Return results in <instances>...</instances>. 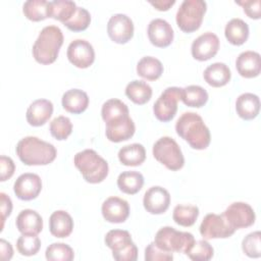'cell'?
<instances>
[{
	"label": "cell",
	"mask_w": 261,
	"mask_h": 261,
	"mask_svg": "<svg viewBox=\"0 0 261 261\" xmlns=\"http://www.w3.org/2000/svg\"><path fill=\"white\" fill-rule=\"evenodd\" d=\"M176 134L196 150L206 149L211 141L210 130L203 118L195 112H185L175 123Z\"/></svg>",
	"instance_id": "1"
},
{
	"label": "cell",
	"mask_w": 261,
	"mask_h": 261,
	"mask_svg": "<svg viewBox=\"0 0 261 261\" xmlns=\"http://www.w3.org/2000/svg\"><path fill=\"white\" fill-rule=\"evenodd\" d=\"M16 154L25 165H47L56 158L55 147L37 137L22 138L16 145Z\"/></svg>",
	"instance_id": "2"
},
{
	"label": "cell",
	"mask_w": 261,
	"mask_h": 261,
	"mask_svg": "<svg viewBox=\"0 0 261 261\" xmlns=\"http://www.w3.org/2000/svg\"><path fill=\"white\" fill-rule=\"evenodd\" d=\"M62 31L56 25H47L39 34L33 45V56L38 63L48 65L53 63L63 44Z\"/></svg>",
	"instance_id": "3"
},
{
	"label": "cell",
	"mask_w": 261,
	"mask_h": 261,
	"mask_svg": "<svg viewBox=\"0 0 261 261\" xmlns=\"http://www.w3.org/2000/svg\"><path fill=\"white\" fill-rule=\"evenodd\" d=\"M73 163L84 179L90 184H99L108 175V163L96 151L86 149L74 155Z\"/></svg>",
	"instance_id": "4"
},
{
	"label": "cell",
	"mask_w": 261,
	"mask_h": 261,
	"mask_svg": "<svg viewBox=\"0 0 261 261\" xmlns=\"http://www.w3.org/2000/svg\"><path fill=\"white\" fill-rule=\"evenodd\" d=\"M207 4L203 0H185L176 12V24L185 33L197 31L203 21Z\"/></svg>",
	"instance_id": "5"
},
{
	"label": "cell",
	"mask_w": 261,
	"mask_h": 261,
	"mask_svg": "<svg viewBox=\"0 0 261 261\" xmlns=\"http://www.w3.org/2000/svg\"><path fill=\"white\" fill-rule=\"evenodd\" d=\"M194 242L195 238L191 232L179 231L171 226L161 227L154 238L155 245L169 253H186Z\"/></svg>",
	"instance_id": "6"
},
{
	"label": "cell",
	"mask_w": 261,
	"mask_h": 261,
	"mask_svg": "<svg viewBox=\"0 0 261 261\" xmlns=\"http://www.w3.org/2000/svg\"><path fill=\"white\" fill-rule=\"evenodd\" d=\"M105 244L112 250V256L117 261H136L138 258V248L127 230H109L105 236Z\"/></svg>",
	"instance_id": "7"
},
{
	"label": "cell",
	"mask_w": 261,
	"mask_h": 261,
	"mask_svg": "<svg viewBox=\"0 0 261 261\" xmlns=\"http://www.w3.org/2000/svg\"><path fill=\"white\" fill-rule=\"evenodd\" d=\"M152 151L154 158L169 170H179L185 164V158L178 144L170 137H162L156 141Z\"/></svg>",
	"instance_id": "8"
},
{
	"label": "cell",
	"mask_w": 261,
	"mask_h": 261,
	"mask_svg": "<svg viewBox=\"0 0 261 261\" xmlns=\"http://www.w3.org/2000/svg\"><path fill=\"white\" fill-rule=\"evenodd\" d=\"M181 88L168 87L166 88L153 105L155 117L162 121H170L176 114L177 103L180 100Z\"/></svg>",
	"instance_id": "9"
},
{
	"label": "cell",
	"mask_w": 261,
	"mask_h": 261,
	"mask_svg": "<svg viewBox=\"0 0 261 261\" xmlns=\"http://www.w3.org/2000/svg\"><path fill=\"white\" fill-rule=\"evenodd\" d=\"M234 231L236 229L228 224L222 214L209 213L203 218L200 224V233L205 240L226 239L231 237Z\"/></svg>",
	"instance_id": "10"
},
{
	"label": "cell",
	"mask_w": 261,
	"mask_h": 261,
	"mask_svg": "<svg viewBox=\"0 0 261 261\" xmlns=\"http://www.w3.org/2000/svg\"><path fill=\"white\" fill-rule=\"evenodd\" d=\"M228 224L234 228H246L254 224L256 215L253 208L244 202L230 204L222 213Z\"/></svg>",
	"instance_id": "11"
},
{
	"label": "cell",
	"mask_w": 261,
	"mask_h": 261,
	"mask_svg": "<svg viewBox=\"0 0 261 261\" xmlns=\"http://www.w3.org/2000/svg\"><path fill=\"white\" fill-rule=\"evenodd\" d=\"M107 33L114 43L125 44L134 36L133 20L122 13L113 14L108 20Z\"/></svg>",
	"instance_id": "12"
},
{
	"label": "cell",
	"mask_w": 261,
	"mask_h": 261,
	"mask_svg": "<svg viewBox=\"0 0 261 261\" xmlns=\"http://www.w3.org/2000/svg\"><path fill=\"white\" fill-rule=\"evenodd\" d=\"M67 58L71 64L79 68L91 66L95 60V51L93 46L86 40H73L67 47Z\"/></svg>",
	"instance_id": "13"
},
{
	"label": "cell",
	"mask_w": 261,
	"mask_h": 261,
	"mask_svg": "<svg viewBox=\"0 0 261 261\" xmlns=\"http://www.w3.org/2000/svg\"><path fill=\"white\" fill-rule=\"evenodd\" d=\"M42 190V180L36 173L20 174L13 185V191L16 197L22 201L36 199Z\"/></svg>",
	"instance_id": "14"
},
{
	"label": "cell",
	"mask_w": 261,
	"mask_h": 261,
	"mask_svg": "<svg viewBox=\"0 0 261 261\" xmlns=\"http://www.w3.org/2000/svg\"><path fill=\"white\" fill-rule=\"evenodd\" d=\"M219 49V39L218 37L207 32L199 36L194 40L191 47L192 56L199 61H206L214 57Z\"/></svg>",
	"instance_id": "15"
},
{
	"label": "cell",
	"mask_w": 261,
	"mask_h": 261,
	"mask_svg": "<svg viewBox=\"0 0 261 261\" xmlns=\"http://www.w3.org/2000/svg\"><path fill=\"white\" fill-rule=\"evenodd\" d=\"M143 205L151 214H162L170 205V194L162 187H151L144 195Z\"/></svg>",
	"instance_id": "16"
},
{
	"label": "cell",
	"mask_w": 261,
	"mask_h": 261,
	"mask_svg": "<svg viewBox=\"0 0 261 261\" xmlns=\"http://www.w3.org/2000/svg\"><path fill=\"white\" fill-rule=\"evenodd\" d=\"M148 38L158 48L168 47L173 41V30L168 21L162 18H155L149 22Z\"/></svg>",
	"instance_id": "17"
},
{
	"label": "cell",
	"mask_w": 261,
	"mask_h": 261,
	"mask_svg": "<svg viewBox=\"0 0 261 261\" xmlns=\"http://www.w3.org/2000/svg\"><path fill=\"white\" fill-rule=\"evenodd\" d=\"M101 212L106 221L121 223L124 222L129 215V205L121 198L109 197L103 202Z\"/></svg>",
	"instance_id": "18"
},
{
	"label": "cell",
	"mask_w": 261,
	"mask_h": 261,
	"mask_svg": "<svg viewBox=\"0 0 261 261\" xmlns=\"http://www.w3.org/2000/svg\"><path fill=\"white\" fill-rule=\"evenodd\" d=\"M135 132V122L129 117V115L106 123V138L113 143H119L130 139Z\"/></svg>",
	"instance_id": "19"
},
{
	"label": "cell",
	"mask_w": 261,
	"mask_h": 261,
	"mask_svg": "<svg viewBox=\"0 0 261 261\" xmlns=\"http://www.w3.org/2000/svg\"><path fill=\"white\" fill-rule=\"evenodd\" d=\"M236 67L243 77L253 79L258 76L261 71L260 54L255 51L242 52L236 60Z\"/></svg>",
	"instance_id": "20"
},
{
	"label": "cell",
	"mask_w": 261,
	"mask_h": 261,
	"mask_svg": "<svg viewBox=\"0 0 261 261\" xmlns=\"http://www.w3.org/2000/svg\"><path fill=\"white\" fill-rule=\"evenodd\" d=\"M53 113V104L47 99H38L30 104L27 110V120L33 126L45 124Z\"/></svg>",
	"instance_id": "21"
},
{
	"label": "cell",
	"mask_w": 261,
	"mask_h": 261,
	"mask_svg": "<svg viewBox=\"0 0 261 261\" xmlns=\"http://www.w3.org/2000/svg\"><path fill=\"white\" fill-rule=\"evenodd\" d=\"M16 228L22 234H39L43 229L41 215L32 209H24L16 217Z\"/></svg>",
	"instance_id": "22"
},
{
	"label": "cell",
	"mask_w": 261,
	"mask_h": 261,
	"mask_svg": "<svg viewBox=\"0 0 261 261\" xmlns=\"http://www.w3.org/2000/svg\"><path fill=\"white\" fill-rule=\"evenodd\" d=\"M49 229L55 238H66L72 232L73 220L64 210L54 211L49 218Z\"/></svg>",
	"instance_id": "23"
},
{
	"label": "cell",
	"mask_w": 261,
	"mask_h": 261,
	"mask_svg": "<svg viewBox=\"0 0 261 261\" xmlns=\"http://www.w3.org/2000/svg\"><path fill=\"white\" fill-rule=\"evenodd\" d=\"M236 110L238 115L245 120L256 118L260 111L259 97L253 93L240 95L236 101Z\"/></svg>",
	"instance_id": "24"
},
{
	"label": "cell",
	"mask_w": 261,
	"mask_h": 261,
	"mask_svg": "<svg viewBox=\"0 0 261 261\" xmlns=\"http://www.w3.org/2000/svg\"><path fill=\"white\" fill-rule=\"evenodd\" d=\"M62 107L70 113L80 114L89 106V97L86 92L80 89H71L62 95Z\"/></svg>",
	"instance_id": "25"
},
{
	"label": "cell",
	"mask_w": 261,
	"mask_h": 261,
	"mask_svg": "<svg viewBox=\"0 0 261 261\" xmlns=\"http://www.w3.org/2000/svg\"><path fill=\"white\" fill-rule=\"evenodd\" d=\"M205 82L214 88L223 87L230 81L231 72L229 67L222 62L210 64L203 73Z\"/></svg>",
	"instance_id": "26"
},
{
	"label": "cell",
	"mask_w": 261,
	"mask_h": 261,
	"mask_svg": "<svg viewBox=\"0 0 261 261\" xmlns=\"http://www.w3.org/2000/svg\"><path fill=\"white\" fill-rule=\"evenodd\" d=\"M224 35L230 44L243 45L249 38V25L241 18H232L226 23Z\"/></svg>",
	"instance_id": "27"
},
{
	"label": "cell",
	"mask_w": 261,
	"mask_h": 261,
	"mask_svg": "<svg viewBox=\"0 0 261 261\" xmlns=\"http://www.w3.org/2000/svg\"><path fill=\"white\" fill-rule=\"evenodd\" d=\"M118 159L125 166H139L146 159V150L142 144L126 145L118 151Z\"/></svg>",
	"instance_id": "28"
},
{
	"label": "cell",
	"mask_w": 261,
	"mask_h": 261,
	"mask_svg": "<svg viewBox=\"0 0 261 261\" xmlns=\"http://www.w3.org/2000/svg\"><path fill=\"white\" fill-rule=\"evenodd\" d=\"M22 12L32 21H41L51 17L50 2L46 0H28L23 3Z\"/></svg>",
	"instance_id": "29"
},
{
	"label": "cell",
	"mask_w": 261,
	"mask_h": 261,
	"mask_svg": "<svg viewBox=\"0 0 261 261\" xmlns=\"http://www.w3.org/2000/svg\"><path fill=\"white\" fill-rule=\"evenodd\" d=\"M144 185V176L141 172L130 170L123 171L117 177V187L127 195H135L141 191Z\"/></svg>",
	"instance_id": "30"
},
{
	"label": "cell",
	"mask_w": 261,
	"mask_h": 261,
	"mask_svg": "<svg viewBox=\"0 0 261 261\" xmlns=\"http://www.w3.org/2000/svg\"><path fill=\"white\" fill-rule=\"evenodd\" d=\"M137 73L147 81H156L163 73V65L159 59L145 56L137 64Z\"/></svg>",
	"instance_id": "31"
},
{
	"label": "cell",
	"mask_w": 261,
	"mask_h": 261,
	"mask_svg": "<svg viewBox=\"0 0 261 261\" xmlns=\"http://www.w3.org/2000/svg\"><path fill=\"white\" fill-rule=\"evenodd\" d=\"M125 95L135 104L144 105L152 97V88L144 81L134 80L127 84Z\"/></svg>",
	"instance_id": "32"
},
{
	"label": "cell",
	"mask_w": 261,
	"mask_h": 261,
	"mask_svg": "<svg viewBox=\"0 0 261 261\" xmlns=\"http://www.w3.org/2000/svg\"><path fill=\"white\" fill-rule=\"evenodd\" d=\"M180 100L189 107L200 108L208 101V93L201 86L191 85L181 89Z\"/></svg>",
	"instance_id": "33"
},
{
	"label": "cell",
	"mask_w": 261,
	"mask_h": 261,
	"mask_svg": "<svg viewBox=\"0 0 261 261\" xmlns=\"http://www.w3.org/2000/svg\"><path fill=\"white\" fill-rule=\"evenodd\" d=\"M101 115L105 123L129 115L128 108L125 103L119 99H109L103 105L101 109Z\"/></svg>",
	"instance_id": "34"
},
{
	"label": "cell",
	"mask_w": 261,
	"mask_h": 261,
	"mask_svg": "<svg viewBox=\"0 0 261 261\" xmlns=\"http://www.w3.org/2000/svg\"><path fill=\"white\" fill-rule=\"evenodd\" d=\"M76 4L70 0H55L50 1L51 17L62 23L69 20L76 11Z\"/></svg>",
	"instance_id": "35"
},
{
	"label": "cell",
	"mask_w": 261,
	"mask_h": 261,
	"mask_svg": "<svg viewBox=\"0 0 261 261\" xmlns=\"http://www.w3.org/2000/svg\"><path fill=\"white\" fill-rule=\"evenodd\" d=\"M199 216V208L194 205H176L173 209L172 218L181 226H192Z\"/></svg>",
	"instance_id": "36"
},
{
	"label": "cell",
	"mask_w": 261,
	"mask_h": 261,
	"mask_svg": "<svg viewBox=\"0 0 261 261\" xmlns=\"http://www.w3.org/2000/svg\"><path fill=\"white\" fill-rule=\"evenodd\" d=\"M185 254L194 261H208L213 257L214 251L207 241L199 240L195 241Z\"/></svg>",
	"instance_id": "37"
},
{
	"label": "cell",
	"mask_w": 261,
	"mask_h": 261,
	"mask_svg": "<svg viewBox=\"0 0 261 261\" xmlns=\"http://www.w3.org/2000/svg\"><path fill=\"white\" fill-rule=\"evenodd\" d=\"M45 256L50 261H71L74 258V253L64 243H53L46 249Z\"/></svg>",
	"instance_id": "38"
},
{
	"label": "cell",
	"mask_w": 261,
	"mask_h": 261,
	"mask_svg": "<svg viewBox=\"0 0 261 261\" xmlns=\"http://www.w3.org/2000/svg\"><path fill=\"white\" fill-rule=\"evenodd\" d=\"M50 133L58 141L66 140L72 132V123L66 116L59 115L50 122Z\"/></svg>",
	"instance_id": "39"
},
{
	"label": "cell",
	"mask_w": 261,
	"mask_h": 261,
	"mask_svg": "<svg viewBox=\"0 0 261 261\" xmlns=\"http://www.w3.org/2000/svg\"><path fill=\"white\" fill-rule=\"evenodd\" d=\"M17 251L23 256H34L41 248V240L38 234H22L16 241Z\"/></svg>",
	"instance_id": "40"
},
{
	"label": "cell",
	"mask_w": 261,
	"mask_h": 261,
	"mask_svg": "<svg viewBox=\"0 0 261 261\" xmlns=\"http://www.w3.org/2000/svg\"><path fill=\"white\" fill-rule=\"evenodd\" d=\"M91 22V14L90 12L83 7L77 6L75 13L72 17L64 22L63 24L72 32H82L85 31Z\"/></svg>",
	"instance_id": "41"
},
{
	"label": "cell",
	"mask_w": 261,
	"mask_h": 261,
	"mask_svg": "<svg viewBox=\"0 0 261 261\" xmlns=\"http://www.w3.org/2000/svg\"><path fill=\"white\" fill-rule=\"evenodd\" d=\"M243 252L250 258L261 256V233L259 230L247 234L242 242Z\"/></svg>",
	"instance_id": "42"
},
{
	"label": "cell",
	"mask_w": 261,
	"mask_h": 261,
	"mask_svg": "<svg viewBox=\"0 0 261 261\" xmlns=\"http://www.w3.org/2000/svg\"><path fill=\"white\" fill-rule=\"evenodd\" d=\"M173 259L172 253L166 252L158 248L154 242L150 243L145 249L146 261H171Z\"/></svg>",
	"instance_id": "43"
},
{
	"label": "cell",
	"mask_w": 261,
	"mask_h": 261,
	"mask_svg": "<svg viewBox=\"0 0 261 261\" xmlns=\"http://www.w3.org/2000/svg\"><path fill=\"white\" fill-rule=\"evenodd\" d=\"M238 5H241L244 12L253 19H259L261 17V1L260 0H249V1H236Z\"/></svg>",
	"instance_id": "44"
},
{
	"label": "cell",
	"mask_w": 261,
	"mask_h": 261,
	"mask_svg": "<svg viewBox=\"0 0 261 261\" xmlns=\"http://www.w3.org/2000/svg\"><path fill=\"white\" fill-rule=\"evenodd\" d=\"M15 170V164L13 160L10 157H7L5 155H2L0 157V180L5 181L8 178H10Z\"/></svg>",
	"instance_id": "45"
},
{
	"label": "cell",
	"mask_w": 261,
	"mask_h": 261,
	"mask_svg": "<svg viewBox=\"0 0 261 261\" xmlns=\"http://www.w3.org/2000/svg\"><path fill=\"white\" fill-rule=\"evenodd\" d=\"M0 209H1V231L4 227V222L6 220V218L10 215L11 211H12V202L11 199L4 193H0Z\"/></svg>",
	"instance_id": "46"
},
{
	"label": "cell",
	"mask_w": 261,
	"mask_h": 261,
	"mask_svg": "<svg viewBox=\"0 0 261 261\" xmlns=\"http://www.w3.org/2000/svg\"><path fill=\"white\" fill-rule=\"evenodd\" d=\"M0 255H1V259L6 261V260H10L13 256V249L12 246L9 242L5 241L4 239L0 240Z\"/></svg>",
	"instance_id": "47"
},
{
	"label": "cell",
	"mask_w": 261,
	"mask_h": 261,
	"mask_svg": "<svg viewBox=\"0 0 261 261\" xmlns=\"http://www.w3.org/2000/svg\"><path fill=\"white\" fill-rule=\"evenodd\" d=\"M175 0H158V1H150V4L155 7L159 11H166L172 5H174Z\"/></svg>",
	"instance_id": "48"
}]
</instances>
